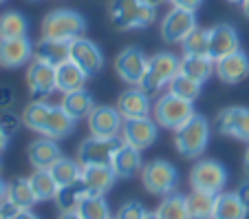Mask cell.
I'll return each mask as SVG.
<instances>
[{
    "instance_id": "1",
    "label": "cell",
    "mask_w": 249,
    "mask_h": 219,
    "mask_svg": "<svg viewBox=\"0 0 249 219\" xmlns=\"http://www.w3.org/2000/svg\"><path fill=\"white\" fill-rule=\"evenodd\" d=\"M110 22L119 31L130 29H146L155 22L157 7L148 5L143 0H110L108 2Z\"/></svg>"
},
{
    "instance_id": "2",
    "label": "cell",
    "mask_w": 249,
    "mask_h": 219,
    "mask_svg": "<svg viewBox=\"0 0 249 219\" xmlns=\"http://www.w3.org/2000/svg\"><path fill=\"white\" fill-rule=\"evenodd\" d=\"M207 142H210V122L198 113H194L183 126L174 131V146L185 159L198 158L207 148Z\"/></svg>"
},
{
    "instance_id": "3",
    "label": "cell",
    "mask_w": 249,
    "mask_h": 219,
    "mask_svg": "<svg viewBox=\"0 0 249 219\" xmlns=\"http://www.w3.org/2000/svg\"><path fill=\"white\" fill-rule=\"evenodd\" d=\"M179 69H181V58H177L174 53H170V51L155 53V56L148 60L146 76L141 78L139 89L150 98L157 96L163 86L170 84V80L179 73Z\"/></svg>"
},
{
    "instance_id": "4",
    "label": "cell",
    "mask_w": 249,
    "mask_h": 219,
    "mask_svg": "<svg viewBox=\"0 0 249 219\" xmlns=\"http://www.w3.org/2000/svg\"><path fill=\"white\" fill-rule=\"evenodd\" d=\"M86 31V20L73 9H55L42 20V38L49 40H73L82 38Z\"/></svg>"
},
{
    "instance_id": "5",
    "label": "cell",
    "mask_w": 249,
    "mask_h": 219,
    "mask_svg": "<svg viewBox=\"0 0 249 219\" xmlns=\"http://www.w3.org/2000/svg\"><path fill=\"white\" fill-rule=\"evenodd\" d=\"M152 113H155V122L163 129L177 131L179 126H183L190 118L194 115V102H188L183 98H177L172 93H165L152 106Z\"/></svg>"
},
{
    "instance_id": "6",
    "label": "cell",
    "mask_w": 249,
    "mask_h": 219,
    "mask_svg": "<svg viewBox=\"0 0 249 219\" xmlns=\"http://www.w3.org/2000/svg\"><path fill=\"white\" fill-rule=\"evenodd\" d=\"M141 181L152 195H170L179 184V171L165 159H152L141 168Z\"/></svg>"
},
{
    "instance_id": "7",
    "label": "cell",
    "mask_w": 249,
    "mask_h": 219,
    "mask_svg": "<svg viewBox=\"0 0 249 219\" xmlns=\"http://www.w3.org/2000/svg\"><path fill=\"white\" fill-rule=\"evenodd\" d=\"M124 146V138H86L77 148V162L82 166H93V164H110L115 153Z\"/></svg>"
},
{
    "instance_id": "8",
    "label": "cell",
    "mask_w": 249,
    "mask_h": 219,
    "mask_svg": "<svg viewBox=\"0 0 249 219\" xmlns=\"http://www.w3.org/2000/svg\"><path fill=\"white\" fill-rule=\"evenodd\" d=\"M190 184H192L194 191L218 195V193L225 191L227 171L216 159H201L198 164H194L192 173H190Z\"/></svg>"
},
{
    "instance_id": "9",
    "label": "cell",
    "mask_w": 249,
    "mask_h": 219,
    "mask_svg": "<svg viewBox=\"0 0 249 219\" xmlns=\"http://www.w3.org/2000/svg\"><path fill=\"white\" fill-rule=\"evenodd\" d=\"M192 29H196V11L172 7L161 20V38L170 44L183 42Z\"/></svg>"
},
{
    "instance_id": "10",
    "label": "cell",
    "mask_w": 249,
    "mask_h": 219,
    "mask_svg": "<svg viewBox=\"0 0 249 219\" xmlns=\"http://www.w3.org/2000/svg\"><path fill=\"white\" fill-rule=\"evenodd\" d=\"M122 138L126 144L135 146L137 151H146L159 138V124L148 115V118H135V119H124L122 126Z\"/></svg>"
},
{
    "instance_id": "11",
    "label": "cell",
    "mask_w": 249,
    "mask_h": 219,
    "mask_svg": "<svg viewBox=\"0 0 249 219\" xmlns=\"http://www.w3.org/2000/svg\"><path fill=\"white\" fill-rule=\"evenodd\" d=\"M146 69L148 58L139 47H126L115 60V73L119 76V80L132 86H139L141 78L146 76Z\"/></svg>"
},
{
    "instance_id": "12",
    "label": "cell",
    "mask_w": 249,
    "mask_h": 219,
    "mask_svg": "<svg viewBox=\"0 0 249 219\" xmlns=\"http://www.w3.org/2000/svg\"><path fill=\"white\" fill-rule=\"evenodd\" d=\"M124 118L119 115L117 106L99 104L89 113V131L95 138H115L122 133Z\"/></svg>"
},
{
    "instance_id": "13",
    "label": "cell",
    "mask_w": 249,
    "mask_h": 219,
    "mask_svg": "<svg viewBox=\"0 0 249 219\" xmlns=\"http://www.w3.org/2000/svg\"><path fill=\"white\" fill-rule=\"evenodd\" d=\"M216 131L221 135H230L234 139H243L249 142V109L245 106H230V109H223L216 115V122H214Z\"/></svg>"
},
{
    "instance_id": "14",
    "label": "cell",
    "mask_w": 249,
    "mask_h": 219,
    "mask_svg": "<svg viewBox=\"0 0 249 219\" xmlns=\"http://www.w3.org/2000/svg\"><path fill=\"white\" fill-rule=\"evenodd\" d=\"M27 86L31 91V96H36L38 100H44L47 96H51L53 91H57L55 67L33 58L27 67Z\"/></svg>"
},
{
    "instance_id": "15",
    "label": "cell",
    "mask_w": 249,
    "mask_h": 219,
    "mask_svg": "<svg viewBox=\"0 0 249 219\" xmlns=\"http://www.w3.org/2000/svg\"><path fill=\"white\" fill-rule=\"evenodd\" d=\"M71 60L75 62L77 67L86 71V76L93 78L104 69V53L93 40L89 38H77L71 42Z\"/></svg>"
},
{
    "instance_id": "16",
    "label": "cell",
    "mask_w": 249,
    "mask_h": 219,
    "mask_svg": "<svg viewBox=\"0 0 249 219\" xmlns=\"http://www.w3.org/2000/svg\"><path fill=\"white\" fill-rule=\"evenodd\" d=\"M240 51V36L231 24H216L210 29V58L214 62Z\"/></svg>"
},
{
    "instance_id": "17",
    "label": "cell",
    "mask_w": 249,
    "mask_h": 219,
    "mask_svg": "<svg viewBox=\"0 0 249 219\" xmlns=\"http://www.w3.org/2000/svg\"><path fill=\"white\" fill-rule=\"evenodd\" d=\"M33 60V42L29 38L0 40V67L18 69Z\"/></svg>"
},
{
    "instance_id": "18",
    "label": "cell",
    "mask_w": 249,
    "mask_h": 219,
    "mask_svg": "<svg viewBox=\"0 0 249 219\" xmlns=\"http://www.w3.org/2000/svg\"><path fill=\"white\" fill-rule=\"evenodd\" d=\"M214 73L225 84H238L249 76V56L245 51H236L214 62Z\"/></svg>"
},
{
    "instance_id": "19",
    "label": "cell",
    "mask_w": 249,
    "mask_h": 219,
    "mask_svg": "<svg viewBox=\"0 0 249 219\" xmlns=\"http://www.w3.org/2000/svg\"><path fill=\"white\" fill-rule=\"evenodd\" d=\"M115 175L110 164H93V166H82V181H84L89 195H106L113 188Z\"/></svg>"
},
{
    "instance_id": "20",
    "label": "cell",
    "mask_w": 249,
    "mask_h": 219,
    "mask_svg": "<svg viewBox=\"0 0 249 219\" xmlns=\"http://www.w3.org/2000/svg\"><path fill=\"white\" fill-rule=\"evenodd\" d=\"M117 111L124 119H135V118H148L152 111L150 96H146L139 86L124 91L117 100Z\"/></svg>"
},
{
    "instance_id": "21",
    "label": "cell",
    "mask_w": 249,
    "mask_h": 219,
    "mask_svg": "<svg viewBox=\"0 0 249 219\" xmlns=\"http://www.w3.org/2000/svg\"><path fill=\"white\" fill-rule=\"evenodd\" d=\"M27 158L29 164L36 168H51L57 159L62 158V151L57 146V139L51 138H40V139H33L27 148Z\"/></svg>"
},
{
    "instance_id": "22",
    "label": "cell",
    "mask_w": 249,
    "mask_h": 219,
    "mask_svg": "<svg viewBox=\"0 0 249 219\" xmlns=\"http://www.w3.org/2000/svg\"><path fill=\"white\" fill-rule=\"evenodd\" d=\"M33 58L47 62L51 67H60V64H64V62L71 60V42H66V40L42 38L36 47H33Z\"/></svg>"
},
{
    "instance_id": "23",
    "label": "cell",
    "mask_w": 249,
    "mask_h": 219,
    "mask_svg": "<svg viewBox=\"0 0 249 219\" xmlns=\"http://www.w3.org/2000/svg\"><path fill=\"white\" fill-rule=\"evenodd\" d=\"M110 166H113V171L117 177L130 179V177H135L137 173H141V168H143V164H141V151H137L135 146L124 142V146L115 153Z\"/></svg>"
},
{
    "instance_id": "24",
    "label": "cell",
    "mask_w": 249,
    "mask_h": 219,
    "mask_svg": "<svg viewBox=\"0 0 249 219\" xmlns=\"http://www.w3.org/2000/svg\"><path fill=\"white\" fill-rule=\"evenodd\" d=\"M86 82H89L86 71L82 67H77L73 60L55 67V86L62 93H73V91L84 89Z\"/></svg>"
},
{
    "instance_id": "25",
    "label": "cell",
    "mask_w": 249,
    "mask_h": 219,
    "mask_svg": "<svg viewBox=\"0 0 249 219\" xmlns=\"http://www.w3.org/2000/svg\"><path fill=\"white\" fill-rule=\"evenodd\" d=\"M75 122L77 119H73L60 104H55L49 111V118L42 129V135L44 138H51V139H62V138H66V135H71V131L75 129Z\"/></svg>"
},
{
    "instance_id": "26",
    "label": "cell",
    "mask_w": 249,
    "mask_h": 219,
    "mask_svg": "<svg viewBox=\"0 0 249 219\" xmlns=\"http://www.w3.org/2000/svg\"><path fill=\"white\" fill-rule=\"evenodd\" d=\"M212 71H214V60L210 56H183L181 58L179 73L192 78L198 84H205L212 78Z\"/></svg>"
},
{
    "instance_id": "27",
    "label": "cell",
    "mask_w": 249,
    "mask_h": 219,
    "mask_svg": "<svg viewBox=\"0 0 249 219\" xmlns=\"http://www.w3.org/2000/svg\"><path fill=\"white\" fill-rule=\"evenodd\" d=\"M60 106L73 119H82V118H89V113L95 109V102L89 91L80 89V91H73V93H64Z\"/></svg>"
},
{
    "instance_id": "28",
    "label": "cell",
    "mask_w": 249,
    "mask_h": 219,
    "mask_svg": "<svg viewBox=\"0 0 249 219\" xmlns=\"http://www.w3.org/2000/svg\"><path fill=\"white\" fill-rule=\"evenodd\" d=\"M7 199L20 210H31L38 204V197L33 193V186L29 177H18V179L9 181V191H7Z\"/></svg>"
},
{
    "instance_id": "29",
    "label": "cell",
    "mask_w": 249,
    "mask_h": 219,
    "mask_svg": "<svg viewBox=\"0 0 249 219\" xmlns=\"http://www.w3.org/2000/svg\"><path fill=\"white\" fill-rule=\"evenodd\" d=\"M249 210L243 206L236 193H218L216 206H214V217L212 219H245Z\"/></svg>"
},
{
    "instance_id": "30",
    "label": "cell",
    "mask_w": 249,
    "mask_h": 219,
    "mask_svg": "<svg viewBox=\"0 0 249 219\" xmlns=\"http://www.w3.org/2000/svg\"><path fill=\"white\" fill-rule=\"evenodd\" d=\"M29 181H31L33 193H36L38 201L55 199L57 191H60V186H57L55 177L51 175V171H49V168H36V171L31 173V177H29Z\"/></svg>"
},
{
    "instance_id": "31",
    "label": "cell",
    "mask_w": 249,
    "mask_h": 219,
    "mask_svg": "<svg viewBox=\"0 0 249 219\" xmlns=\"http://www.w3.org/2000/svg\"><path fill=\"white\" fill-rule=\"evenodd\" d=\"M190 210V219H212L214 217V206H216V195L203 191H194L190 195H185Z\"/></svg>"
},
{
    "instance_id": "32",
    "label": "cell",
    "mask_w": 249,
    "mask_h": 219,
    "mask_svg": "<svg viewBox=\"0 0 249 219\" xmlns=\"http://www.w3.org/2000/svg\"><path fill=\"white\" fill-rule=\"evenodd\" d=\"M29 20L20 11H5L0 14V40L27 38Z\"/></svg>"
},
{
    "instance_id": "33",
    "label": "cell",
    "mask_w": 249,
    "mask_h": 219,
    "mask_svg": "<svg viewBox=\"0 0 249 219\" xmlns=\"http://www.w3.org/2000/svg\"><path fill=\"white\" fill-rule=\"evenodd\" d=\"M86 195H89V191H86L84 181L77 179V181H73V184L60 186V191H57V195H55V199H53V201L57 204L60 213H62V210H75L77 206H80V201L84 199Z\"/></svg>"
},
{
    "instance_id": "34",
    "label": "cell",
    "mask_w": 249,
    "mask_h": 219,
    "mask_svg": "<svg viewBox=\"0 0 249 219\" xmlns=\"http://www.w3.org/2000/svg\"><path fill=\"white\" fill-rule=\"evenodd\" d=\"M49 111H51V104H47L44 100H33L24 106L22 111V124L29 131H36V133H42L44 124H47Z\"/></svg>"
},
{
    "instance_id": "35",
    "label": "cell",
    "mask_w": 249,
    "mask_h": 219,
    "mask_svg": "<svg viewBox=\"0 0 249 219\" xmlns=\"http://www.w3.org/2000/svg\"><path fill=\"white\" fill-rule=\"evenodd\" d=\"M75 210L82 219H113L108 201L104 195H86Z\"/></svg>"
},
{
    "instance_id": "36",
    "label": "cell",
    "mask_w": 249,
    "mask_h": 219,
    "mask_svg": "<svg viewBox=\"0 0 249 219\" xmlns=\"http://www.w3.org/2000/svg\"><path fill=\"white\" fill-rule=\"evenodd\" d=\"M157 215H159L161 219H190L188 201H185V197L179 195V193H170L159 204Z\"/></svg>"
},
{
    "instance_id": "37",
    "label": "cell",
    "mask_w": 249,
    "mask_h": 219,
    "mask_svg": "<svg viewBox=\"0 0 249 219\" xmlns=\"http://www.w3.org/2000/svg\"><path fill=\"white\" fill-rule=\"evenodd\" d=\"M49 171L55 177L57 186H66V184H73V181L82 179V164L71 158H60Z\"/></svg>"
},
{
    "instance_id": "38",
    "label": "cell",
    "mask_w": 249,
    "mask_h": 219,
    "mask_svg": "<svg viewBox=\"0 0 249 219\" xmlns=\"http://www.w3.org/2000/svg\"><path fill=\"white\" fill-rule=\"evenodd\" d=\"M183 56H210V29H192L181 42Z\"/></svg>"
},
{
    "instance_id": "39",
    "label": "cell",
    "mask_w": 249,
    "mask_h": 219,
    "mask_svg": "<svg viewBox=\"0 0 249 219\" xmlns=\"http://www.w3.org/2000/svg\"><path fill=\"white\" fill-rule=\"evenodd\" d=\"M201 86L203 84L194 82L192 78L183 76V73H177V76L170 80L168 91L172 93V96H177V98H183V100H188V102H194L198 96H201Z\"/></svg>"
},
{
    "instance_id": "40",
    "label": "cell",
    "mask_w": 249,
    "mask_h": 219,
    "mask_svg": "<svg viewBox=\"0 0 249 219\" xmlns=\"http://www.w3.org/2000/svg\"><path fill=\"white\" fill-rule=\"evenodd\" d=\"M146 215H148V210L143 208L141 201H126V204L117 210V217L115 219H143Z\"/></svg>"
},
{
    "instance_id": "41",
    "label": "cell",
    "mask_w": 249,
    "mask_h": 219,
    "mask_svg": "<svg viewBox=\"0 0 249 219\" xmlns=\"http://www.w3.org/2000/svg\"><path fill=\"white\" fill-rule=\"evenodd\" d=\"M0 126H2V131H5L9 138H14L20 131V126H22V115L11 113V111H2V115H0Z\"/></svg>"
},
{
    "instance_id": "42",
    "label": "cell",
    "mask_w": 249,
    "mask_h": 219,
    "mask_svg": "<svg viewBox=\"0 0 249 219\" xmlns=\"http://www.w3.org/2000/svg\"><path fill=\"white\" fill-rule=\"evenodd\" d=\"M16 102V91L9 84H0V111H9Z\"/></svg>"
},
{
    "instance_id": "43",
    "label": "cell",
    "mask_w": 249,
    "mask_h": 219,
    "mask_svg": "<svg viewBox=\"0 0 249 219\" xmlns=\"http://www.w3.org/2000/svg\"><path fill=\"white\" fill-rule=\"evenodd\" d=\"M168 2L172 7H181V9H188V11H196L203 5V0H168Z\"/></svg>"
},
{
    "instance_id": "44",
    "label": "cell",
    "mask_w": 249,
    "mask_h": 219,
    "mask_svg": "<svg viewBox=\"0 0 249 219\" xmlns=\"http://www.w3.org/2000/svg\"><path fill=\"white\" fill-rule=\"evenodd\" d=\"M18 213H20V208H16L9 199L0 204V219H14Z\"/></svg>"
},
{
    "instance_id": "45",
    "label": "cell",
    "mask_w": 249,
    "mask_h": 219,
    "mask_svg": "<svg viewBox=\"0 0 249 219\" xmlns=\"http://www.w3.org/2000/svg\"><path fill=\"white\" fill-rule=\"evenodd\" d=\"M234 193H236V195H238V199L243 201V206H245V208L249 210V179H245L243 184H240Z\"/></svg>"
},
{
    "instance_id": "46",
    "label": "cell",
    "mask_w": 249,
    "mask_h": 219,
    "mask_svg": "<svg viewBox=\"0 0 249 219\" xmlns=\"http://www.w3.org/2000/svg\"><path fill=\"white\" fill-rule=\"evenodd\" d=\"M9 139H11V138L5 133V131H2V126H0V155L7 151V146H9Z\"/></svg>"
},
{
    "instance_id": "47",
    "label": "cell",
    "mask_w": 249,
    "mask_h": 219,
    "mask_svg": "<svg viewBox=\"0 0 249 219\" xmlns=\"http://www.w3.org/2000/svg\"><path fill=\"white\" fill-rule=\"evenodd\" d=\"M7 191H9V184L0 177V204H2V201H7Z\"/></svg>"
},
{
    "instance_id": "48",
    "label": "cell",
    "mask_w": 249,
    "mask_h": 219,
    "mask_svg": "<svg viewBox=\"0 0 249 219\" xmlns=\"http://www.w3.org/2000/svg\"><path fill=\"white\" fill-rule=\"evenodd\" d=\"M57 219H82V217L77 215V210H62Z\"/></svg>"
},
{
    "instance_id": "49",
    "label": "cell",
    "mask_w": 249,
    "mask_h": 219,
    "mask_svg": "<svg viewBox=\"0 0 249 219\" xmlns=\"http://www.w3.org/2000/svg\"><path fill=\"white\" fill-rule=\"evenodd\" d=\"M14 219H40L36 213H31V210H20L18 215H16Z\"/></svg>"
},
{
    "instance_id": "50",
    "label": "cell",
    "mask_w": 249,
    "mask_h": 219,
    "mask_svg": "<svg viewBox=\"0 0 249 219\" xmlns=\"http://www.w3.org/2000/svg\"><path fill=\"white\" fill-rule=\"evenodd\" d=\"M245 173L249 175V142H247V151H245Z\"/></svg>"
},
{
    "instance_id": "51",
    "label": "cell",
    "mask_w": 249,
    "mask_h": 219,
    "mask_svg": "<svg viewBox=\"0 0 249 219\" xmlns=\"http://www.w3.org/2000/svg\"><path fill=\"white\" fill-rule=\"evenodd\" d=\"M143 2H148V5H152V7H159L161 2H165V0H143Z\"/></svg>"
},
{
    "instance_id": "52",
    "label": "cell",
    "mask_w": 249,
    "mask_h": 219,
    "mask_svg": "<svg viewBox=\"0 0 249 219\" xmlns=\"http://www.w3.org/2000/svg\"><path fill=\"white\" fill-rule=\"evenodd\" d=\"M243 11H245V16L249 18V0H245V2H243Z\"/></svg>"
},
{
    "instance_id": "53",
    "label": "cell",
    "mask_w": 249,
    "mask_h": 219,
    "mask_svg": "<svg viewBox=\"0 0 249 219\" xmlns=\"http://www.w3.org/2000/svg\"><path fill=\"white\" fill-rule=\"evenodd\" d=\"M143 219H161V217H159V215H157V210H155V213H148Z\"/></svg>"
},
{
    "instance_id": "54",
    "label": "cell",
    "mask_w": 249,
    "mask_h": 219,
    "mask_svg": "<svg viewBox=\"0 0 249 219\" xmlns=\"http://www.w3.org/2000/svg\"><path fill=\"white\" fill-rule=\"evenodd\" d=\"M227 2H234V5H243L245 0H227Z\"/></svg>"
},
{
    "instance_id": "55",
    "label": "cell",
    "mask_w": 249,
    "mask_h": 219,
    "mask_svg": "<svg viewBox=\"0 0 249 219\" xmlns=\"http://www.w3.org/2000/svg\"><path fill=\"white\" fill-rule=\"evenodd\" d=\"M0 173H2V162H0Z\"/></svg>"
},
{
    "instance_id": "56",
    "label": "cell",
    "mask_w": 249,
    "mask_h": 219,
    "mask_svg": "<svg viewBox=\"0 0 249 219\" xmlns=\"http://www.w3.org/2000/svg\"><path fill=\"white\" fill-rule=\"evenodd\" d=\"M2 2H7V0H0V5H2Z\"/></svg>"
},
{
    "instance_id": "57",
    "label": "cell",
    "mask_w": 249,
    "mask_h": 219,
    "mask_svg": "<svg viewBox=\"0 0 249 219\" xmlns=\"http://www.w3.org/2000/svg\"><path fill=\"white\" fill-rule=\"evenodd\" d=\"M31 2H36V0H31Z\"/></svg>"
}]
</instances>
